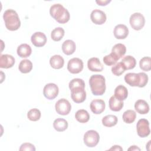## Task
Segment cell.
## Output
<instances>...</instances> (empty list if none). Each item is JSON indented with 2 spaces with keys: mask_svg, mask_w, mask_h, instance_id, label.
I'll return each instance as SVG.
<instances>
[{
  "mask_svg": "<svg viewBox=\"0 0 151 151\" xmlns=\"http://www.w3.org/2000/svg\"><path fill=\"white\" fill-rule=\"evenodd\" d=\"M31 41L34 46L37 47H41L46 44L47 37L42 32H35L32 35Z\"/></svg>",
  "mask_w": 151,
  "mask_h": 151,
  "instance_id": "cell-13",
  "label": "cell"
},
{
  "mask_svg": "<svg viewBox=\"0 0 151 151\" xmlns=\"http://www.w3.org/2000/svg\"><path fill=\"white\" fill-rule=\"evenodd\" d=\"M91 21L96 25H101L104 24L107 19L106 14L101 10L96 9L93 10L90 15Z\"/></svg>",
  "mask_w": 151,
  "mask_h": 151,
  "instance_id": "cell-11",
  "label": "cell"
},
{
  "mask_svg": "<svg viewBox=\"0 0 151 151\" xmlns=\"http://www.w3.org/2000/svg\"><path fill=\"white\" fill-rule=\"evenodd\" d=\"M50 64L53 68L60 69L64 66V60L61 55H54L50 58Z\"/></svg>",
  "mask_w": 151,
  "mask_h": 151,
  "instance_id": "cell-24",
  "label": "cell"
},
{
  "mask_svg": "<svg viewBox=\"0 0 151 151\" xmlns=\"http://www.w3.org/2000/svg\"><path fill=\"white\" fill-rule=\"evenodd\" d=\"M50 14L55 20L60 24L67 22L70 18L68 11L60 4L52 5L50 7Z\"/></svg>",
  "mask_w": 151,
  "mask_h": 151,
  "instance_id": "cell-2",
  "label": "cell"
},
{
  "mask_svg": "<svg viewBox=\"0 0 151 151\" xmlns=\"http://www.w3.org/2000/svg\"><path fill=\"white\" fill-rule=\"evenodd\" d=\"M128 96L127 88L123 85H119L114 90V96L119 100L123 101L126 99Z\"/></svg>",
  "mask_w": 151,
  "mask_h": 151,
  "instance_id": "cell-22",
  "label": "cell"
},
{
  "mask_svg": "<svg viewBox=\"0 0 151 151\" xmlns=\"http://www.w3.org/2000/svg\"><path fill=\"white\" fill-rule=\"evenodd\" d=\"M55 109L57 113L60 115H67L71 109L70 103L65 99L58 100L55 105Z\"/></svg>",
  "mask_w": 151,
  "mask_h": 151,
  "instance_id": "cell-6",
  "label": "cell"
},
{
  "mask_svg": "<svg viewBox=\"0 0 151 151\" xmlns=\"http://www.w3.org/2000/svg\"><path fill=\"white\" fill-rule=\"evenodd\" d=\"M89 84L92 93L95 96H101L106 91V80L103 76L94 74L90 77Z\"/></svg>",
  "mask_w": 151,
  "mask_h": 151,
  "instance_id": "cell-1",
  "label": "cell"
},
{
  "mask_svg": "<svg viewBox=\"0 0 151 151\" xmlns=\"http://www.w3.org/2000/svg\"><path fill=\"white\" fill-rule=\"evenodd\" d=\"M128 150H140V149L137 146L133 145V146H132L130 147H129Z\"/></svg>",
  "mask_w": 151,
  "mask_h": 151,
  "instance_id": "cell-41",
  "label": "cell"
},
{
  "mask_svg": "<svg viewBox=\"0 0 151 151\" xmlns=\"http://www.w3.org/2000/svg\"><path fill=\"white\" fill-rule=\"evenodd\" d=\"M126 52V46L121 43L115 44L112 49H111V53L117 58L119 60L120 58L124 55Z\"/></svg>",
  "mask_w": 151,
  "mask_h": 151,
  "instance_id": "cell-20",
  "label": "cell"
},
{
  "mask_svg": "<svg viewBox=\"0 0 151 151\" xmlns=\"http://www.w3.org/2000/svg\"><path fill=\"white\" fill-rule=\"evenodd\" d=\"M113 33L116 38L119 40L124 39L129 34V29L124 24H118L115 26Z\"/></svg>",
  "mask_w": 151,
  "mask_h": 151,
  "instance_id": "cell-15",
  "label": "cell"
},
{
  "mask_svg": "<svg viewBox=\"0 0 151 151\" xmlns=\"http://www.w3.org/2000/svg\"><path fill=\"white\" fill-rule=\"evenodd\" d=\"M134 109L136 111L140 114H147L149 111V106L144 100H138L134 103Z\"/></svg>",
  "mask_w": 151,
  "mask_h": 151,
  "instance_id": "cell-18",
  "label": "cell"
},
{
  "mask_svg": "<svg viewBox=\"0 0 151 151\" xmlns=\"http://www.w3.org/2000/svg\"><path fill=\"white\" fill-rule=\"evenodd\" d=\"M27 117L31 121H37L41 117V111L38 109H32L28 111L27 113Z\"/></svg>",
  "mask_w": 151,
  "mask_h": 151,
  "instance_id": "cell-33",
  "label": "cell"
},
{
  "mask_svg": "<svg viewBox=\"0 0 151 151\" xmlns=\"http://www.w3.org/2000/svg\"><path fill=\"white\" fill-rule=\"evenodd\" d=\"M87 67L90 71L100 72L103 70V65L100 60L97 57H92L87 61Z\"/></svg>",
  "mask_w": 151,
  "mask_h": 151,
  "instance_id": "cell-16",
  "label": "cell"
},
{
  "mask_svg": "<svg viewBox=\"0 0 151 151\" xmlns=\"http://www.w3.org/2000/svg\"><path fill=\"white\" fill-rule=\"evenodd\" d=\"M20 151H24V150H27V151H35V147L34 145L30 143H24L22 144L19 147V149Z\"/></svg>",
  "mask_w": 151,
  "mask_h": 151,
  "instance_id": "cell-37",
  "label": "cell"
},
{
  "mask_svg": "<svg viewBox=\"0 0 151 151\" xmlns=\"http://www.w3.org/2000/svg\"><path fill=\"white\" fill-rule=\"evenodd\" d=\"M117 123V117L112 114H109L102 119V124L106 127H112Z\"/></svg>",
  "mask_w": 151,
  "mask_h": 151,
  "instance_id": "cell-29",
  "label": "cell"
},
{
  "mask_svg": "<svg viewBox=\"0 0 151 151\" xmlns=\"http://www.w3.org/2000/svg\"><path fill=\"white\" fill-rule=\"evenodd\" d=\"M100 136L98 132L94 130L87 131L84 135V143L89 147H95L99 143Z\"/></svg>",
  "mask_w": 151,
  "mask_h": 151,
  "instance_id": "cell-4",
  "label": "cell"
},
{
  "mask_svg": "<svg viewBox=\"0 0 151 151\" xmlns=\"http://www.w3.org/2000/svg\"><path fill=\"white\" fill-rule=\"evenodd\" d=\"M54 129L58 132H63L68 127V122L66 120L61 118L56 119L53 122Z\"/></svg>",
  "mask_w": 151,
  "mask_h": 151,
  "instance_id": "cell-26",
  "label": "cell"
},
{
  "mask_svg": "<svg viewBox=\"0 0 151 151\" xmlns=\"http://www.w3.org/2000/svg\"><path fill=\"white\" fill-rule=\"evenodd\" d=\"M140 68L145 71H149L151 69V58L150 57H144L139 61Z\"/></svg>",
  "mask_w": 151,
  "mask_h": 151,
  "instance_id": "cell-32",
  "label": "cell"
},
{
  "mask_svg": "<svg viewBox=\"0 0 151 151\" xmlns=\"http://www.w3.org/2000/svg\"><path fill=\"white\" fill-rule=\"evenodd\" d=\"M83 69V62L78 58L70 59L67 64V70L72 74H78Z\"/></svg>",
  "mask_w": 151,
  "mask_h": 151,
  "instance_id": "cell-8",
  "label": "cell"
},
{
  "mask_svg": "<svg viewBox=\"0 0 151 151\" xmlns=\"http://www.w3.org/2000/svg\"><path fill=\"white\" fill-rule=\"evenodd\" d=\"M140 73V84L139 87H144L148 82V76L145 73Z\"/></svg>",
  "mask_w": 151,
  "mask_h": 151,
  "instance_id": "cell-38",
  "label": "cell"
},
{
  "mask_svg": "<svg viewBox=\"0 0 151 151\" xmlns=\"http://www.w3.org/2000/svg\"><path fill=\"white\" fill-rule=\"evenodd\" d=\"M109 104L111 110L114 111H119L123 108L124 103L123 101L119 100L116 98L114 96H112L109 99Z\"/></svg>",
  "mask_w": 151,
  "mask_h": 151,
  "instance_id": "cell-21",
  "label": "cell"
},
{
  "mask_svg": "<svg viewBox=\"0 0 151 151\" xmlns=\"http://www.w3.org/2000/svg\"><path fill=\"white\" fill-rule=\"evenodd\" d=\"M111 2L110 0H99V1H96V2L100 6H105L107 4L110 3Z\"/></svg>",
  "mask_w": 151,
  "mask_h": 151,
  "instance_id": "cell-39",
  "label": "cell"
},
{
  "mask_svg": "<svg viewBox=\"0 0 151 151\" xmlns=\"http://www.w3.org/2000/svg\"><path fill=\"white\" fill-rule=\"evenodd\" d=\"M122 63L124 65L126 70L133 69L136 65V59L131 55H126L124 57L122 60Z\"/></svg>",
  "mask_w": 151,
  "mask_h": 151,
  "instance_id": "cell-27",
  "label": "cell"
},
{
  "mask_svg": "<svg viewBox=\"0 0 151 151\" xmlns=\"http://www.w3.org/2000/svg\"><path fill=\"white\" fill-rule=\"evenodd\" d=\"M64 34L65 32L63 28L57 27L52 31L51 33V37L52 40L55 41H59L63 38Z\"/></svg>",
  "mask_w": 151,
  "mask_h": 151,
  "instance_id": "cell-31",
  "label": "cell"
},
{
  "mask_svg": "<svg viewBox=\"0 0 151 151\" xmlns=\"http://www.w3.org/2000/svg\"><path fill=\"white\" fill-rule=\"evenodd\" d=\"M90 107L91 111L93 113L99 114L105 110L106 104L104 100L101 99H94L91 101Z\"/></svg>",
  "mask_w": 151,
  "mask_h": 151,
  "instance_id": "cell-14",
  "label": "cell"
},
{
  "mask_svg": "<svg viewBox=\"0 0 151 151\" xmlns=\"http://www.w3.org/2000/svg\"><path fill=\"white\" fill-rule=\"evenodd\" d=\"M3 18L6 28L9 31H16L21 26V21L17 12L12 9H8L4 12Z\"/></svg>",
  "mask_w": 151,
  "mask_h": 151,
  "instance_id": "cell-3",
  "label": "cell"
},
{
  "mask_svg": "<svg viewBox=\"0 0 151 151\" xmlns=\"http://www.w3.org/2000/svg\"><path fill=\"white\" fill-rule=\"evenodd\" d=\"M71 97L76 103L83 102L86 99V92L83 87H76L71 90Z\"/></svg>",
  "mask_w": 151,
  "mask_h": 151,
  "instance_id": "cell-10",
  "label": "cell"
},
{
  "mask_svg": "<svg viewBox=\"0 0 151 151\" xmlns=\"http://www.w3.org/2000/svg\"><path fill=\"white\" fill-rule=\"evenodd\" d=\"M18 68L20 72L22 73H29L32 68V63L29 60H22L21 61L19 64Z\"/></svg>",
  "mask_w": 151,
  "mask_h": 151,
  "instance_id": "cell-28",
  "label": "cell"
},
{
  "mask_svg": "<svg viewBox=\"0 0 151 151\" xmlns=\"http://www.w3.org/2000/svg\"><path fill=\"white\" fill-rule=\"evenodd\" d=\"M14 57L9 54H2L0 57V67L2 68H9L15 64Z\"/></svg>",
  "mask_w": 151,
  "mask_h": 151,
  "instance_id": "cell-17",
  "label": "cell"
},
{
  "mask_svg": "<svg viewBox=\"0 0 151 151\" xmlns=\"http://www.w3.org/2000/svg\"><path fill=\"white\" fill-rule=\"evenodd\" d=\"M130 26L133 29L136 31L140 30L145 25V19L144 16L139 12L133 14L129 19Z\"/></svg>",
  "mask_w": 151,
  "mask_h": 151,
  "instance_id": "cell-5",
  "label": "cell"
},
{
  "mask_svg": "<svg viewBox=\"0 0 151 151\" xmlns=\"http://www.w3.org/2000/svg\"><path fill=\"white\" fill-rule=\"evenodd\" d=\"M76 49V43L71 40H65L62 44L63 52L66 55L73 54Z\"/></svg>",
  "mask_w": 151,
  "mask_h": 151,
  "instance_id": "cell-19",
  "label": "cell"
},
{
  "mask_svg": "<svg viewBox=\"0 0 151 151\" xmlns=\"http://www.w3.org/2000/svg\"><path fill=\"white\" fill-rule=\"evenodd\" d=\"M125 70L126 68L122 62H119L117 64H115L111 67L112 73L116 76H120L125 71Z\"/></svg>",
  "mask_w": 151,
  "mask_h": 151,
  "instance_id": "cell-34",
  "label": "cell"
},
{
  "mask_svg": "<svg viewBox=\"0 0 151 151\" xmlns=\"http://www.w3.org/2000/svg\"><path fill=\"white\" fill-rule=\"evenodd\" d=\"M136 117V113L133 110H127L125 111L122 116L123 121L126 123L130 124L134 122Z\"/></svg>",
  "mask_w": 151,
  "mask_h": 151,
  "instance_id": "cell-30",
  "label": "cell"
},
{
  "mask_svg": "<svg viewBox=\"0 0 151 151\" xmlns=\"http://www.w3.org/2000/svg\"><path fill=\"white\" fill-rule=\"evenodd\" d=\"M17 54L21 58H27L29 57L32 52V50L27 44H22L17 48Z\"/></svg>",
  "mask_w": 151,
  "mask_h": 151,
  "instance_id": "cell-23",
  "label": "cell"
},
{
  "mask_svg": "<svg viewBox=\"0 0 151 151\" xmlns=\"http://www.w3.org/2000/svg\"><path fill=\"white\" fill-rule=\"evenodd\" d=\"M69 88L70 90L73 88H76V87H85V83L83 80L81 78H73L71 80L69 83Z\"/></svg>",
  "mask_w": 151,
  "mask_h": 151,
  "instance_id": "cell-35",
  "label": "cell"
},
{
  "mask_svg": "<svg viewBox=\"0 0 151 151\" xmlns=\"http://www.w3.org/2000/svg\"><path fill=\"white\" fill-rule=\"evenodd\" d=\"M110 150H123V149L119 145H114L111 148L109 149Z\"/></svg>",
  "mask_w": 151,
  "mask_h": 151,
  "instance_id": "cell-40",
  "label": "cell"
},
{
  "mask_svg": "<svg viewBox=\"0 0 151 151\" xmlns=\"http://www.w3.org/2000/svg\"><path fill=\"white\" fill-rule=\"evenodd\" d=\"M58 87L54 83L47 84L43 89V94L48 100L54 99L58 96Z\"/></svg>",
  "mask_w": 151,
  "mask_h": 151,
  "instance_id": "cell-9",
  "label": "cell"
},
{
  "mask_svg": "<svg viewBox=\"0 0 151 151\" xmlns=\"http://www.w3.org/2000/svg\"><path fill=\"white\" fill-rule=\"evenodd\" d=\"M76 119L80 123H84L90 119V114L88 111L84 109H80L77 111L75 114Z\"/></svg>",
  "mask_w": 151,
  "mask_h": 151,
  "instance_id": "cell-25",
  "label": "cell"
},
{
  "mask_svg": "<svg viewBox=\"0 0 151 151\" xmlns=\"http://www.w3.org/2000/svg\"><path fill=\"white\" fill-rule=\"evenodd\" d=\"M103 60L104 63L106 65L110 66V65H114V64L116 63V62H117V61L118 60H117V58L111 52L110 54L104 56V58H103Z\"/></svg>",
  "mask_w": 151,
  "mask_h": 151,
  "instance_id": "cell-36",
  "label": "cell"
},
{
  "mask_svg": "<svg viewBox=\"0 0 151 151\" xmlns=\"http://www.w3.org/2000/svg\"><path fill=\"white\" fill-rule=\"evenodd\" d=\"M125 82L132 87H140V74L134 73H127L124 76Z\"/></svg>",
  "mask_w": 151,
  "mask_h": 151,
  "instance_id": "cell-12",
  "label": "cell"
},
{
  "mask_svg": "<svg viewBox=\"0 0 151 151\" xmlns=\"http://www.w3.org/2000/svg\"><path fill=\"white\" fill-rule=\"evenodd\" d=\"M136 129L139 136L141 137L148 136L150 133L149 121L145 119H139L137 123Z\"/></svg>",
  "mask_w": 151,
  "mask_h": 151,
  "instance_id": "cell-7",
  "label": "cell"
}]
</instances>
